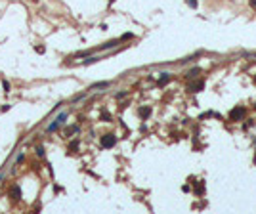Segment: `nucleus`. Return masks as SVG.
I'll list each match as a JSON object with an SVG mask.
<instances>
[{"label":"nucleus","instance_id":"f257e3e1","mask_svg":"<svg viewBox=\"0 0 256 214\" xmlns=\"http://www.w3.org/2000/svg\"><path fill=\"white\" fill-rule=\"evenodd\" d=\"M67 117H69V113H67V111H63V113H59L58 117L54 119V122H52V124H48V126H46V132H56V130H58L59 126H61V124L65 122V120H67Z\"/></svg>","mask_w":256,"mask_h":214},{"label":"nucleus","instance_id":"f03ea898","mask_svg":"<svg viewBox=\"0 0 256 214\" xmlns=\"http://www.w3.org/2000/svg\"><path fill=\"white\" fill-rule=\"evenodd\" d=\"M115 144H117V138L113 136V134H105V136L101 138V147L103 149H111Z\"/></svg>","mask_w":256,"mask_h":214},{"label":"nucleus","instance_id":"7ed1b4c3","mask_svg":"<svg viewBox=\"0 0 256 214\" xmlns=\"http://www.w3.org/2000/svg\"><path fill=\"white\" fill-rule=\"evenodd\" d=\"M245 107H235V109H231V113H229V120H241L245 117Z\"/></svg>","mask_w":256,"mask_h":214},{"label":"nucleus","instance_id":"20e7f679","mask_svg":"<svg viewBox=\"0 0 256 214\" xmlns=\"http://www.w3.org/2000/svg\"><path fill=\"white\" fill-rule=\"evenodd\" d=\"M203 88H205V82H203V80H197V82H193L191 86H189L191 92H201Z\"/></svg>","mask_w":256,"mask_h":214},{"label":"nucleus","instance_id":"39448f33","mask_svg":"<svg viewBox=\"0 0 256 214\" xmlns=\"http://www.w3.org/2000/svg\"><path fill=\"white\" fill-rule=\"evenodd\" d=\"M138 113H140L141 119H147L149 115H151V107H140V111H138Z\"/></svg>","mask_w":256,"mask_h":214},{"label":"nucleus","instance_id":"423d86ee","mask_svg":"<svg viewBox=\"0 0 256 214\" xmlns=\"http://www.w3.org/2000/svg\"><path fill=\"white\" fill-rule=\"evenodd\" d=\"M107 86H111V82H97V84H92L90 86V90H97V88H107Z\"/></svg>","mask_w":256,"mask_h":214},{"label":"nucleus","instance_id":"0eeeda50","mask_svg":"<svg viewBox=\"0 0 256 214\" xmlns=\"http://www.w3.org/2000/svg\"><path fill=\"white\" fill-rule=\"evenodd\" d=\"M119 42H121V40H109V42H105V44H103L99 50H107V48H113V46H117Z\"/></svg>","mask_w":256,"mask_h":214},{"label":"nucleus","instance_id":"6e6552de","mask_svg":"<svg viewBox=\"0 0 256 214\" xmlns=\"http://www.w3.org/2000/svg\"><path fill=\"white\" fill-rule=\"evenodd\" d=\"M168 78H170V76H168V73H162V76H160V80H159V86L166 84V82H168Z\"/></svg>","mask_w":256,"mask_h":214},{"label":"nucleus","instance_id":"1a4fd4ad","mask_svg":"<svg viewBox=\"0 0 256 214\" xmlns=\"http://www.w3.org/2000/svg\"><path fill=\"white\" fill-rule=\"evenodd\" d=\"M96 61H99V57L92 56V57H88V59H86V61H82V65H90V63H96Z\"/></svg>","mask_w":256,"mask_h":214},{"label":"nucleus","instance_id":"9d476101","mask_svg":"<svg viewBox=\"0 0 256 214\" xmlns=\"http://www.w3.org/2000/svg\"><path fill=\"white\" fill-rule=\"evenodd\" d=\"M19 193H21V191H19V187H17V185H15V187H12V197H13V199H19Z\"/></svg>","mask_w":256,"mask_h":214},{"label":"nucleus","instance_id":"9b49d317","mask_svg":"<svg viewBox=\"0 0 256 214\" xmlns=\"http://www.w3.org/2000/svg\"><path fill=\"white\" fill-rule=\"evenodd\" d=\"M203 191H205V185H203V183H199L197 189H195V193H197V195H203Z\"/></svg>","mask_w":256,"mask_h":214},{"label":"nucleus","instance_id":"f8f14e48","mask_svg":"<svg viewBox=\"0 0 256 214\" xmlns=\"http://www.w3.org/2000/svg\"><path fill=\"white\" fill-rule=\"evenodd\" d=\"M197 75H199V69H191L187 73V78H193V76H197Z\"/></svg>","mask_w":256,"mask_h":214},{"label":"nucleus","instance_id":"ddd939ff","mask_svg":"<svg viewBox=\"0 0 256 214\" xmlns=\"http://www.w3.org/2000/svg\"><path fill=\"white\" fill-rule=\"evenodd\" d=\"M186 4L189 8H197V0H186Z\"/></svg>","mask_w":256,"mask_h":214},{"label":"nucleus","instance_id":"4468645a","mask_svg":"<svg viewBox=\"0 0 256 214\" xmlns=\"http://www.w3.org/2000/svg\"><path fill=\"white\" fill-rule=\"evenodd\" d=\"M84 98H86V94H77L73 98V101H80V100H84Z\"/></svg>","mask_w":256,"mask_h":214},{"label":"nucleus","instance_id":"2eb2a0df","mask_svg":"<svg viewBox=\"0 0 256 214\" xmlns=\"http://www.w3.org/2000/svg\"><path fill=\"white\" fill-rule=\"evenodd\" d=\"M2 88H4V92H10V82L4 80V82H2Z\"/></svg>","mask_w":256,"mask_h":214},{"label":"nucleus","instance_id":"dca6fc26","mask_svg":"<svg viewBox=\"0 0 256 214\" xmlns=\"http://www.w3.org/2000/svg\"><path fill=\"white\" fill-rule=\"evenodd\" d=\"M36 155H38V157H44V149H42V147H36Z\"/></svg>","mask_w":256,"mask_h":214},{"label":"nucleus","instance_id":"f3484780","mask_svg":"<svg viewBox=\"0 0 256 214\" xmlns=\"http://www.w3.org/2000/svg\"><path fill=\"white\" fill-rule=\"evenodd\" d=\"M128 38H132V33H126V35H122L121 40H128Z\"/></svg>","mask_w":256,"mask_h":214},{"label":"nucleus","instance_id":"a211bd4d","mask_svg":"<svg viewBox=\"0 0 256 214\" xmlns=\"http://www.w3.org/2000/svg\"><path fill=\"white\" fill-rule=\"evenodd\" d=\"M34 50L38 52V54H44V46H36V48H34Z\"/></svg>","mask_w":256,"mask_h":214},{"label":"nucleus","instance_id":"6ab92c4d","mask_svg":"<svg viewBox=\"0 0 256 214\" xmlns=\"http://www.w3.org/2000/svg\"><path fill=\"white\" fill-rule=\"evenodd\" d=\"M250 6H256V0H250Z\"/></svg>","mask_w":256,"mask_h":214},{"label":"nucleus","instance_id":"aec40b11","mask_svg":"<svg viewBox=\"0 0 256 214\" xmlns=\"http://www.w3.org/2000/svg\"><path fill=\"white\" fill-rule=\"evenodd\" d=\"M254 84H256V75H254Z\"/></svg>","mask_w":256,"mask_h":214},{"label":"nucleus","instance_id":"412c9836","mask_svg":"<svg viewBox=\"0 0 256 214\" xmlns=\"http://www.w3.org/2000/svg\"><path fill=\"white\" fill-rule=\"evenodd\" d=\"M254 109H256V103H254Z\"/></svg>","mask_w":256,"mask_h":214}]
</instances>
